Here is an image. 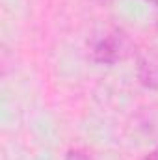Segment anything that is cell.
<instances>
[{"mask_svg":"<svg viewBox=\"0 0 158 160\" xmlns=\"http://www.w3.org/2000/svg\"><path fill=\"white\" fill-rule=\"evenodd\" d=\"M136 77L143 88L158 91V52H147L140 58Z\"/></svg>","mask_w":158,"mask_h":160,"instance_id":"7a4b0ae2","label":"cell"},{"mask_svg":"<svg viewBox=\"0 0 158 160\" xmlns=\"http://www.w3.org/2000/svg\"><path fill=\"white\" fill-rule=\"evenodd\" d=\"M136 54V45L123 30L114 28L99 36L89 47V58L95 63L116 65Z\"/></svg>","mask_w":158,"mask_h":160,"instance_id":"6da1fadb","label":"cell"},{"mask_svg":"<svg viewBox=\"0 0 158 160\" xmlns=\"http://www.w3.org/2000/svg\"><path fill=\"white\" fill-rule=\"evenodd\" d=\"M143 160H158V147H156V149H153L151 153H147Z\"/></svg>","mask_w":158,"mask_h":160,"instance_id":"277c9868","label":"cell"},{"mask_svg":"<svg viewBox=\"0 0 158 160\" xmlns=\"http://www.w3.org/2000/svg\"><path fill=\"white\" fill-rule=\"evenodd\" d=\"M65 160H93L87 153L80 151V149H69L67 155H65Z\"/></svg>","mask_w":158,"mask_h":160,"instance_id":"3957f363","label":"cell"}]
</instances>
